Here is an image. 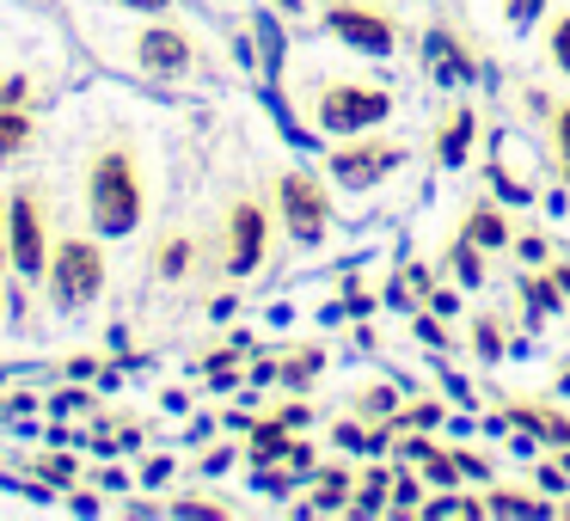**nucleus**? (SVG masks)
<instances>
[{
    "mask_svg": "<svg viewBox=\"0 0 570 521\" xmlns=\"http://www.w3.org/2000/svg\"><path fill=\"white\" fill-rule=\"evenodd\" d=\"M552 62L564 68V75H570V19H564V26L552 31Z\"/></svg>",
    "mask_w": 570,
    "mask_h": 521,
    "instance_id": "15",
    "label": "nucleus"
},
{
    "mask_svg": "<svg viewBox=\"0 0 570 521\" xmlns=\"http://www.w3.org/2000/svg\"><path fill=\"white\" fill-rule=\"evenodd\" d=\"M7 252H13L19 276H43V264H50V239H43V215L31 203V190L13 197V246Z\"/></svg>",
    "mask_w": 570,
    "mask_h": 521,
    "instance_id": "6",
    "label": "nucleus"
},
{
    "mask_svg": "<svg viewBox=\"0 0 570 521\" xmlns=\"http://www.w3.org/2000/svg\"><path fill=\"white\" fill-rule=\"evenodd\" d=\"M0 264H7V246H0Z\"/></svg>",
    "mask_w": 570,
    "mask_h": 521,
    "instance_id": "18",
    "label": "nucleus"
},
{
    "mask_svg": "<svg viewBox=\"0 0 570 521\" xmlns=\"http://www.w3.org/2000/svg\"><path fill=\"white\" fill-rule=\"evenodd\" d=\"M399 160H405V148H399V141H374V148H337V154H332V178H337L344 190H368L374 178H386Z\"/></svg>",
    "mask_w": 570,
    "mask_h": 521,
    "instance_id": "5",
    "label": "nucleus"
},
{
    "mask_svg": "<svg viewBox=\"0 0 570 521\" xmlns=\"http://www.w3.org/2000/svg\"><path fill=\"white\" fill-rule=\"evenodd\" d=\"M564 466H570V454H564Z\"/></svg>",
    "mask_w": 570,
    "mask_h": 521,
    "instance_id": "19",
    "label": "nucleus"
},
{
    "mask_svg": "<svg viewBox=\"0 0 570 521\" xmlns=\"http://www.w3.org/2000/svg\"><path fill=\"white\" fill-rule=\"evenodd\" d=\"M466 141H472V111H460L454 124L442 129V160H466Z\"/></svg>",
    "mask_w": 570,
    "mask_h": 521,
    "instance_id": "11",
    "label": "nucleus"
},
{
    "mask_svg": "<svg viewBox=\"0 0 570 521\" xmlns=\"http://www.w3.org/2000/svg\"><path fill=\"white\" fill-rule=\"evenodd\" d=\"M325 31L344 38L350 50H362V56H386V50H393V26L374 19V13H362V7H332V13H325Z\"/></svg>",
    "mask_w": 570,
    "mask_h": 521,
    "instance_id": "7",
    "label": "nucleus"
},
{
    "mask_svg": "<svg viewBox=\"0 0 570 521\" xmlns=\"http://www.w3.org/2000/svg\"><path fill=\"white\" fill-rule=\"evenodd\" d=\"M31 141V117L19 111V105H0V160H7V154H19Z\"/></svg>",
    "mask_w": 570,
    "mask_h": 521,
    "instance_id": "10",
    "label": "nucleus"
},
{
    "mask_svg": "<svg viewBox=\"0 0 570 521\" xmlns=\"http://www.w3.org/2000/svg\"><path fill=\"white\" fill-rule=\"evenodd\" d=\"M258 258H264V215L252 203H239L234 209V258L227 264H234V276H246Z\"/></svg>",
    "mask_w": 570,
    "mask_h": 521,
    "instance_id": "8",
    "label": "nucleus"
},
{
    "mask_svg": "<svg viewBox=\"0 0 570 521\" xmlns=\"http://www.w3.org/2000/svg\"><path fill=\"white\" fill-rule=\"evenodd\" d=\"M87 197H92V227H99V234L124 239V234L141 227V173H136V160H129L124 148L99 154Z\"/></svg>",
    "mask_w": 570,
    "mask_h": 521,
    "instance_id": "1",
    "label": "nucleus"
},
{
    "mask_svg": "<svg viewBox=\"0 0 570 521\" xmlns=\"http://www.w3.org/2000/svg\"><path fill=\"white\" fill-rule=\"evenodd\" d=\"M185 264H190L185 239H166V252H160V271H166V276H178V271H185Z\"/></svg>",
    "mask_w": 570,
    "mask_h": 521,
    "instance_id": "13",
    "label": "nucleus"
},
{
    "mask_svg": "<svg viewBox=\"0 0 570 521\" xmlns=\"http://www.w3.org/2000/svg\"><path fill=\"white\" fill-rule=\"evenodd\" d=\"M558 166H564V185H570V111H558Z\"/></svg>",
    "mask_w": 570,
    "mask_h": 521,
    "instance_id": "14",
    "label": "nucleus"
},
{
    "mask_svg": "<svg viewBox=\"0 0 570 521\" xmlns=\"http://www.w3.org/2000/svg\"><path fill=\"white\" fill-rule=\"evenodd\" d=\"M393 111V99L374 87H325L320 92V129L325 136H356V129L381 124Z\"/></svg>",
    "mask_w": 570,
    "mask_h": 521,
    "instance_id": "2",
    "label": "nucleus"
},
{
    "mask_svg": "<svg viewBox=\"0 0 570 521\" xmlns=\"http://www.w3.org/2000/svg\"><path fill=\"white\" fill-rule=\"evenodd\" d=\"M466 234H479L484 246H503V222H497L491 209H472V222H466Z\"/></svg>",
    "mask_w": 570,
    "mask_h": 521,
    "instance_id": "12",
    "label": "nucleus"
},
{
    "mask_svg": "<svg viewBox=\"0 0 570 521\" xmlns=\"http://www.w3.org/2000/svg\"><path fill=\"white\" fill-rule=\"evenodd\" d=\"M50 283H56V295L75 307V301H92L105 288V258H99V246L92 239H62L56 246V264H50Z\"/></svg>",
    "mask_w": 570,
    "mask_h": 521,
    "instance_id": "3",
    "label": "nucleus"
},
{
    "mask_svg": "<svg viewBox=\"0 0 570 521\" xmlns=\"http://www.w3.org/2000/svg\"><path fill=\"white\" fill-rule=\"evenodd\" d=\"M117 7H141V13H160L166 0H117Z\"/></svg>",
    "mask_w": 570,
    "mask_h": 521,
    "instance_id": "17",
    "label": "nucleus"
},
{
    "mask_svg": "<svg viewBox=\"0 0 570 521\" xmlns=\"http://www.w3.org/2000/svg\"><path fill=\"white\" fill-rule=\"evenodd\" d=\"M283 222L301 246H320L325 239V190L313 185L307 173H288L283 178Z\"/></svg>",
    "mask_w": 570,
    "mask_h": 521,
    "instance_id": "4",
    "label": "nucleus"
},
{
    "mask_svg": "<svg viewBox=\"0 0 570 521\" xmlns=\"http://www.w3.org/2000/svg\"><path fill=\"white\" fill-rule=\"evenodd\" d=\"M136 50H141V68H148V75H178V68L190 62V43L178 38V31H148Z\"/></svg>",
    "mask_w": 570,
    "mask_h": 521,
    "instance_id": "9",
    "label": "nucleus"
},
{
    "mask_svg": "<svg viewBox=\"0 0 570 521\" xmlns=\"http://www.w3.org/2000/svg\"><path fill=\"white\" fill-rule=\"evenodd\" d=\"M491 509H497V515H528V497H491Z\"/></svg>",
    "mask_w": 570,
    "mask_h": 521,
    "instance_id": "16",
    "label": "nucleus"
}]
</instances>
